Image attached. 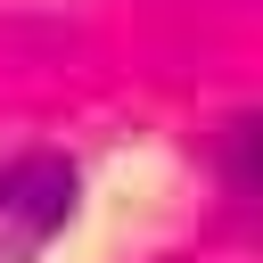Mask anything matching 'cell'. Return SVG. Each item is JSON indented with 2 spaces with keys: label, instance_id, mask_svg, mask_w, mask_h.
Instances as JSON below:
<instances>
[{
  "label": "cell",
  "instance_id": "1",
  "mask_svg": "<svg viewBox=\"0 0 263 263\" xmlns=\"http://www.w3.org/2000/svg\"><path fill=\"white\" fill-rule=\"evenodd\" d=\"M82 214V173L58 148L0 156V263H41Z\"/></svg>",
  "mask_w": 263,
  "mask_h": 263
}]
</instances>
